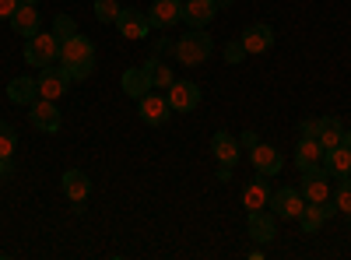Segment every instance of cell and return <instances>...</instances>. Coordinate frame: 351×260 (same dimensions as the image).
Here are the masks:
<instances>
[{"label":"cell","mask_w":351,"mask_h":260,"mask_svg":"<svg viewBox=\"0 0 351 260\" xmlns=\"http://www.w3.org/2000/svg\"><path fill=\"white\" fill-rule=\"evenodd\" d=\"M211 53H215V39L208 36V28H190L186 36H180L172 43V56L183 67H200Z\"/></svg>","instance_id":"1"},{"label":"cell","mask_w":351,"mask_h":260,"mask_svg":"<svg viewBox=\"0 0 351 260\" xmlns=\"http://www.w3.org/2000/svg\"><path fill=\"white\" fill-rule=\"evenodd\" d=\"M25 60L32 67H49L60 60V39H56L53 32H36L32 39H25Z\"/></svg>","instance_id":"2"},{"label":"cell","mask_w":351,"mask_h":260,"mask_svg":"<svg viewBox=\"0 0 351 260\" xmlns=\"http://www.w3.org/2000/svg\"><path fill=\"white\" fill-rule=\"evenodd\" d=\"M267 208L274 211V218L299 222V215H302V208H306V197L299 193V187H281V190L271 193V204H267Z\"/></svg>","instance_id":"3"},{"label":"cell","mask_w":351,"mask_h":260,"mask_svg":"<svg viewBox=\"0 0 351 260\" xmlns=\"http://www.w3.org/2000/svg\"><path fill=\"white\" fill-rule=\"evenodd\" d=\"M112 25L120 28L123 39H148V32H152L148 11H141V8H120V14H116Z\"/></svg>","instance_id":"4"},{"label":"cell","mask_w":351,"mask_h":260,"mask_svg":"<svg viewBox=\"0 0 351 260\" xmlns=\"http://www.w3.org/2000/svg\"><path fill=\"white\" fill-rule=\"evenodd\" d=\"M299 193L306 197V204H319V200H330V176H327V169L319 165V169L302 172Z\"/></svg>","instance_id":"5"},{"label":"cell","mask_w":351,"mask_h":260,"mask_svg":"<svg viewBox=\"0 0 351 260\" xmlns=\"http://www.w3.org/2000/svg\"><path fill=\"white\" fill-rule=\"evenodd\" d=\"M84 60H95L92 39L81 36V32H74L71 39H60V64H64V67H77V64H84Z\"/></svg>","instance_id":"6"},{"label":"cell","mask_w":351,"mask_h":260,"mask_svg":"<svg viewBox=\"0 0 351 260\" xmlns=\"http://www.w3.org/2000/svg\"><path fill=\"white\" fill-rule=\"evenodd\" d=\"M28 117H32L36 130H43V134H56V130H60V123H64L60 106H56L53 99H36L32 106H28Z\"/></svg>","instance_id":"7"},{"label":"cell","mask_w":351,"mask_h":260,"mask_svg":"<svg viewBox=\"0 0 351 260\" xmlns=\"http://www.w3.org/2000/svg\"><path fill=\"white\" fill-rule=\"evenodd\" d=\"M36 84H39V95L43 99H60V95H67V88H71V74L64 71V67H43L39 71V78H36Z\"/></svg>","instance_id":"8"},{"label":"cell","mask_w":351,"mask_h":260,"mask_svg":"<svg viewBox=\"0 0 351 260\" xmlns=\"http://www.w3.org/2000/svg\"><path fill=\"white\" fill-rule=\"evenodd\" d=\"M165 99H169L172 113H190L200 102V84L197 81H172L165 88Z\"/></svg>","instance_id":"9"},{"label":"cell","mask_w":351,"mask_h":260,"mask_svg":"<svg viewBox=\"0 0 351 260\" xmlns=\"http://www.w3.org/2000/svg\"><path fill=\"white\" fill-rule=\"evenodd\" d=\"M137 113H141V120L148 123V127H162V123H169V117H172V106H169L165 95L148 92L144 99H137Z\"/></svg>","instance_id":"10"},{"label":"cell","mask_w":351,"mask_h":260,"mask_svg":"<svg viewBox=\"0 0 351 260\" xmlns=\"http://www.w3.org/2000/svg\"><path fill=\"white\" fill-rule=\"evenodd\" d=\"M271 180L263 176V172H256V180H250L246 187H243V208L246 211H263L271 204Z\"/></svg>","instance_id":"11"},{"label":"cell","mask_w":351,"mask_h":260,"mask_svg":"<svg viewBox=\"0 0 351 260\" xmlns=\"http://www.w3.org/2000/svg\"><path fill=\"white\" fill-rule=\"evenodd\" d=\"M278 236V218H274V211H250V239L256 243V246H267L271 239Z\"/></svg>","instance_id":"12"},{"label":"cell","mask_w":351,"mask_h":260,"mask_svg":"<svg viewBox=\"0 0 351 260\" xmlns=\"http://www.w3.org/2000/svg\"><path fill=\"white\" fill-rule=\"evenodd\" d=\"M250 162H253L256 172H263V176H278L285 169V158L274 144H256V148H250Z\"/></svg>","instance_id":"13"},{"label":"cell","mask_w":351,"mask_h":260,"mask_svg":"<svg viewBox=\"0 0 351 260\" xmlns=\"http://www.w3.org/2000/svg\"><path fill=\"white\" fill-rule=\"evenodd\" d=\"M218 14V0H183V21L190 28H208Z\"/></svg>","instance_id":"14"},{"label":"cell","mask_w":351,"mask_h":260,"mask_svg":"<svg viewBox=\"0 0 351 260\" xmlns=\"http://www.w3.org/2000/svg\"><path fill=\"white\" fill-rule=\"evenodd\" d=\"M152 28H172L176 21H183V0H155L148 8Z\"/></svg>","instance_id":"15"},{"label":"cell","mask_w":351,"mask_h":260,"mask_svg":"<svg viewBox=\"0 0 351 260\" xmlns=\"http://www.w3.org/2000/svg\"><path fill=\"white\" fill-rule=\"evenodd\" d=\"M330 215H337V208H334V204H327V200H319V204H306V208H302V215H299L302 233H306V236H316Z\"/></svg>","instance_id":"16"},{"label":"cell","mask_w":351,"mask_h":260,"mask_svg":"<svg viewBox=\"0 0 351 260\" xmlns=\"http://www.w3.org/2000/svg\"><path fill=\"white\" fill-rule=\"evenodd\" d=\"M211 152H215L218 165H232V169H236L239 165V137H232L228 130H218L211 137Z\"/></svg>","instance_id":"17"},{"label":"cell","mask_w":351,"mask_h":260,"mask_svg":"<svg viewBox=\"0 0 351 260\" xmlns=\"http://www.w3.org/2000/svg\"><path fill=\"white\" fill-rule=\"evenodd\" d=\"M43 18H39V11H36V4H18V11L11 14V28L18 36H25V39H32L36 32H43Z\"/></svg>","instance_id":"18"},{"label":"cell","mask_w":351,"mask_h":260,"mask_svg":"<svg viewBox=\"0 0 351 260\" xmlns=\"http://www.w3.org/2000/svg\"><path fill=\"white\" fill-rule=\"evenodd\" d=\"M239 43L246 46L250 56H253V53H267V49L274 46V28H271V25H250L246 32L239 36Z\"/></svg>","instance_id":"19"},{"label":"cell","mask_w":351,"mask_h":260,"mask_svg":"<svg viewBox=\"0 0 351 260\" xmlns=\"http://www.w3.org/2000/svg\"><path fill=\"white\" fill-rule=\"evenodd\" d=\"M324 169H327L330 180L351 176V148H348V144H337V148L324 152Z\"/></svg>","instance_id":"20"},{"label":"cell","mask_w":351,"mask_h":260,"mask_svg":"<svg viewBox=\"0 0 351 260\" xmlns=\"http://www.w3.org/2000/svg\"><path fill=\"white\" fill-rule=\"evenodd\" d=\"M295 165H299L302 172L319 169V165H324V144H319L316 137H302L299 148H295Z\"/></svg>","instance_id":"21"},{"label":"cell","mask_w":351,"mask_h":260,"mask_svg":"<svg viewBox=\"0 0 351 260\" xmlns=\"http://www.w3.org/2000/svg\"><path fill=\"white\" fill-rule=\"evenodd\" d=\"M64 193L74 200V204H84L88 193H92V180H88L81 169H67L64 172Z\"/></svg>","instance_id":"22"},{"label":"cell","mask_w":351,"mask_h":260,"mask_svg":"<svg viewBox=\"0 0 351 260\" xmlns=\"http://www.w3.org/2000/svg\"><path fill=\"white\" fill-rule=\"evenodd\" d=\"M36 95H39L36 78H14V81L8 84V99H11V102H18V106H32V102H36Z\"/></svg>","instance_id":"23"},{"label":"cell","mask_w":351,"mask_h":260,"mask_svg":"<svg viewBox=\"0 0 351 260\" xmlns=\"http://www.w3.org/2000/svg\"><path fill=\"white\" fill-rule=\"evenodd\" d=\"M316 141L324 144V152L337 148V144L344 141V123H341L337 117H324V120H319V134H316Z\"/></svg>","instance_id":"24"},{"label":"cell","mask_w":351,"mask_h":260,"mask_svg":"<svg viewBox=\"0 0 351 260\" xmlns=\"http://www.w3.org/2000/svg\"><path fill=\"white\" fill-rule=\"evenodd\" d=\"M123 92L134 95V99H144L148 92H155V88H152V78L144 74V67H130V71L123 74Z\"/></svg>","instance_id":"25"},{"label":"cell","mask_w":351,"mask_h":260,"mask_svg":"<svg viewBox=\"0 0 351 260\" xmlns=\"http://www.w3.org/2000/svg\"><path fill=\"white\" fill-rule=\"evenodd\" d=\"M144 74L152 78V88H169V84L176 81V78H172V71H169V67L158 60V56H152V60L144 64Z\"/></svg>","instance_id":"26"},{"label":"cell","mask_w":351,"mask_h":260,"mask_svg":"<svg viewBox=\"0 0 351 260\" xmlns=\"http://www.w3.org/2000/svg\"><path fill=\"white\" fill-rule=\"evenodd\" d=\"M14 148H18V130H14V123L0 120V158H11Z\"/></svg>","instance_id":"27"},{"label":"cell","mask_w":351,"mask_h":260,"mask_svg":"<svg viewBox=\"0 0 351 260\" xmlns=\"http://www.w3.org/2000/svg\"><path fill=\"white\" fill-rule=\"evenodd\" d=\"M334 208L351 218V180H348V176H344V180L337 183V190H334Z\"/></svg>","instance_id":"28"},{"label":"cell","mask_w":351,"mask_h":260,"mask_svg":"<svg viewBox=\"0 0 351 260\" xmlns=\"http://www.w3.org/2000/svg\"><path fill=\"white\" fill-rule=\"evenodd\" d=\"M74 32H77V25H74L71 14H56V18H53V36H56V39H71Z\"/></svg>","instance_id":"29"},{"label":"cell","mask_w":351,"mask_h":260,"mask_svg":"<svg viewBox=\"0 0 351 260\" xmlns=\"http://www.w3.org/2000/svg\"><path fill=\"white\" fill-rule=\"evenodd\" d=\"M116 14H120V4H116V0H95V18L99 21H116Z\"/></svg>","instance_id":"30"},{"label":"cell","mask_w":351,"mask_h":260,"mask_svg":"<svg viewBox=\"0 0 351 260\" xmlns=\"http://www.w3.org/2000/svg\"><path fill=\"white\" fill-rule=\"evenodd\" d=\"M246 56H250V53H246V46H243L239 39H232V43L225 46V60H228L232 67H236V64H243V60H246Z\"/></svg>","instance_id":"31"},{"label":"cell","mask_w":351,"mask_h":260,"mask_svg":"<svg viewBox=\"0 0 351 260\" xmlns=\"http://www.w3.org/2000/svg\"><path fill=\"white\" fill-rule=\"evenodd\" d=\"M14 11H18V0H0V21H11Z\"/></svg>","instance_id":"32"},{"label":"cell","mask_w":351,"mask_h":260,"mask_svg":"<svg viewBox=\"0 0 351 260\" xmlns=\"http://www.w3.org/2000/svg\"><path fill=\"white\" fill-rule=\"evenodd\" d=\"M299 130H302V137H316L319 134V120H302Z\"/></svg>","instance_id":"33"},{"label":"cell","mask_w":351,"mask_h":260,"mask_svg":"<svg viewBox=\"0 0 351 260\" xmlns=\"http://www.w3.org/2000/svg\"><path fill=\"white\" fill-rule=\"evenodd\" d=\"M239 144H246V148H256L260 141H256V134H253V130H246V134L239 137Z\"/></svg>","instance_id":"34"},{"label":"cell","mask_w":351,"mask_h":260,"mask_svg":"<svg viewBox=\"0 0 351 260\" xmlns=\"http://www.w3.org/2000/svg\"><path fill=\"white\" fill-rule=\"evenodd\" d=\"M11 176V158H0V180Z\"/></svg>","instance_id":"35"},{"label":"cell","mask_w":351,"mask_h":260,"mask_svg":"<svg viewBox=\"0 0 351 260\" xmlns=\"http://www.w3.org/2000/svg\"><path fill=\"white\" fill-rule=\"evenodd\" d=\"M218 180H221V183L232 180V165H221V169H218Z\"/></svg>","instance_id":"36"},{"label":"cell","mask_w":351,"mask_h":260,"mask_svg":"<svg viewBox=\"0 0 351 260\" xmlns=\"http://www.w3.org/2000/svg\"><path fill=\"white\" fill-rule=\"evenodd\" d=\"M341 144H348V148H351V130H344V141Z\"/></svg>","instance_id":"37"},{"label":"cell","mask_w":351,"mask_h":260,"mask_svg":"<svg viewBox=\"0 0 351 260\" xmlns=\"http://www.w3.org/2000/svg\"><path fill=\"white\" fill-rule=\"evenodd\" d=\"M232 4V0H218V8H228Z\"/></svg>","instance_id":"38"},{"label":"cell","mask_w":351,"mask_h":260,"mask_svg":"<svg viewBox=\"0 0 351 260\" xmlns=\"http://www.w3.org/2000/svg\"><path fill=\"white\" fill-rule=\"evenodd\" d=\"M18 4H39V0H18Z\"/></svg>","instance_id":"39"}]
</instances>
